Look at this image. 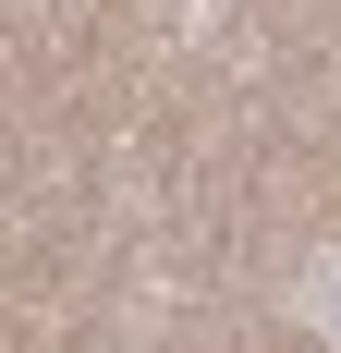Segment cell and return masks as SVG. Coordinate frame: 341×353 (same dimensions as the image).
Returning <instances> with one entry per match:
<instances>
[{
    "mask_svg": "<svg viewBox=\"0 0 341 353\" xmlns=\"http://www.w3.org/2000/svg\"><path fill=\"white\" fill-rule=\"evenodd\" d=\"M293 317H305L317 341L341 353V244H329V256H305V268H293Z\"/></svg>",
    "mask_w": 341,
    "mask_h": 353,
    "instance_id": "6da1fadb",
    "label": "cell"
}]
</instances>
